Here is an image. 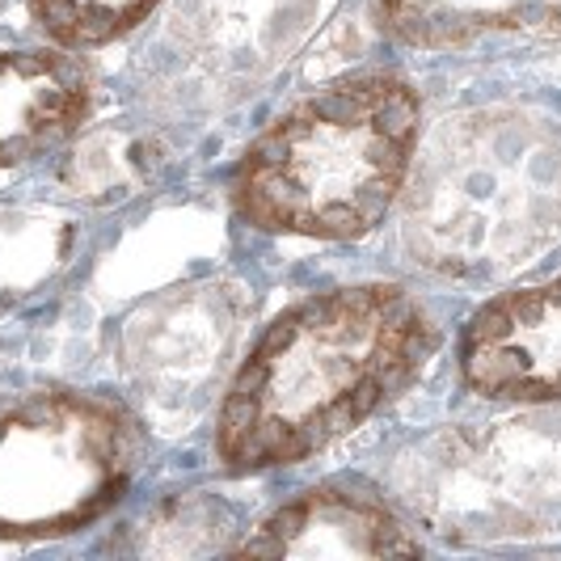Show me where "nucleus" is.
I'll list each match as a JSON object with an SVG mask.
<instances>
[{"mask_svg":"<svg viewBox=\"0 0 561 561\" xmlns=\"http://www.w3.org/2000/svg\"><path fill=\"white\" fill-rule=\"evenodd\" d=\"M165 0H26L30 22L64 51H98L140 30Z\"/></svg>","mask_w":561,"mask_h":561,"instance_id":"obj_14","label":"nucleus"},{"mask_svg":"<svg viewBox=\"0 0 561 561\" xmlns=\"http://www.w3.org/2000/svg\"><path fill=\"white\" fill-rule=\"evenodd\" d=\"M419 127V93L397 77L325 84L245 148L232 207L257 232L359 241L401 198Z\"/></svg>","mask_w":561,"mask_h":561,"instance_id":"obj_3","label":"nucleus"},{"mask_svg":"<svg viewBox=\"0 0 561 561\" xmlns=\"http://www.w3.org/2000/svg\"><path fill=\"white\" fill-rule=\"evenodd\" d=\"M321 0H173L161 51L207 93H245L300 47Z\"/></svg>","mask_w":561,"mask_h":561,"instance_id":"obj_7","label":"nucleus"},{"mask_svg":"<svg viewBox=\"0 0 561 561\" xmlns=\"http://www.w3.org/2000/svg\"><path fill=\"white\" fill-rule=\"evenodd\" d=\"M376 26L414 51L561 47V0H376Z\"/></svg>","mask_w":561,"mask_h":561,"instance_id":"obj_11","label":"nucleus"},{"mask_svg":"<svg viewBox=\"0 0 561 561\" xmlns=\"http://www.w3.org/2000/svg\"><path fill=\"white\" fill-rule=\"evenodd\" d=\"M465 385L494 401L561 397V275L481 305L460 337Z\"/></svg>","mask_w":561,"mask_h":561,"instance_id":"obj_8","label":"nucleus"},{"mask_svg":"<svg viewBox=\"0 0 561 561\" xmlns=\"http://www.w3.org/2000/svg\"><path fill=\"white\" fill-rule=\"evenodd\" d=\"M144 460L118 401L34 389L0 405V540H59L111 515Z\"/></svg>","mask_w":561,"mask_h":561,"instance_id":"obj_4","label":"nucleus"},{"mask_svg":"<svg viewBox=\"0 0 561 561\" xmlns=\"http://www.w3.org/2000/svg\"><path fill=\"white\" fill-rule=\"evenodd\" d=\"M72 245L64 220L47 216H0V300L30 296L43 279H51Z\"/></svg>","mask_w":561,"mask_h":561,"instance_id":"obj_15","label":"nucleus"},{"mask_svg":"<svg viewBox=\"0 0 561 561\" xmlns=\"http://www.w3.org/2000/svg\"><path fill=\"white\" fill-rule=\"evenodd\" d=\"M397 490L451 540L561 533V414L435 435L397 465Z\"/></svg>","mask_w":561,"mask_h":561,"instance_id":"obj_5","label":"nucleus"},{"mask_svg":"<svg viewBox=\"0 0 561 561\" xmlns=\"http://www.w3.org/2000/svg\"><path fill=\"white\" fill-rule=\"evenodd\" d=\"M245 300L228 283H178L123 312L111 330L118 376L161 410L207 397L237 351Z\"/></svg>","mask_w":561,"mask_h":561,"instance_id":"obj_6","label":"nucleus"},{"mask_svg":"<svg viewBox=\"0 0 561 561\" xmlns=\"http://www.w3.org/2000/svg\"><path fill=\"white\" fill-rule=\"evenodd\" d=\"M165 161V148L152 131H140L131 123H98L81 127L68 140L64 157V186L84 203H118V198L144 191Z\"/></svg>","mask_w":561,"mask_h":561,"instance_id":"obj_12","label":"nucleus"},{"mask_svg":"<svg viewBox=\"0 0 561 561\" xmlns=\"http://www.w3.org/2000/svg\"><path fill=\"white\" fill-rule=\"evenodd\" d=\"M435 342L419 296L397 283H355L291 305L228 380L216 460L228 473L309 460L405 393Z\"/></svg>","mask_w":561,"mask_h":561,"instance_id":"obj_1","label":"nucleus"},{"mask_svg":"<svg viewBox=\"0 0 561 561\" xmlns=\"http://www.w3.org/2000/svg\"><path fill=\"white\" fill-rule=\"evenodd\" d=\"M232 506L211 494H178L157 503L127 528L123 553L136 558H198V553H237Z\"/></svg>","mask_w":561,"mask_h":561,"instance_id":"obj_13","label":"nucleus"},{"mask_svg":"<svg viewBox=\"0 0 561 561\" xmlns=\"http://www.w3.org/2000/svg\"><path fill=\"white\" fill-rule=\"evenodd\" d=\"M93 114V72L77 51H0V169L38 161Z\"/></svg>","mask_w":561,"mask_h":561,"instance_id":"obj_10","label":"nucleus"},{"mask_svg":"<svg viewBox=\"0 0 561 561\" xmlns=\"http://www.w3.org/2000/svg\"><path fill=\"white\" fill-rule=\"evenodd\" d=\"M0 4H4V0H0Z\"/></svg>","mask_w":561,"mask_h":561,"instance_id":"obj_16","label":"nucleus"},{"mask_svg":"<svg viewBox=\"0 0 561 561\" xmlns=\"http://www.w3.org/2000/svg\"><path fill=\"white\" fill-rule=\"evenodd\" d=\"M401 237L435 275L499 279L561 241V127L515 106L444 118L401 186Z\"/></svg>","mask_w":561,"mask_h":561,"instance_id":"obj_2","label":"nucleus"},{"mask_svg":"<svg viewBox=\"0 0 561 561\" xmlns=\"http://www.w3.org/2000/svg\"><path fill=\"white\" fill-rule=\"evenodd\" d=\"M245 558H414L422 545L380 494L351 481L312 485L253 528Z\"/></svg>","mask_w":561,"mask_h":561,"instance_id":"obj_9","label":"nucleus"}]
</instances>
